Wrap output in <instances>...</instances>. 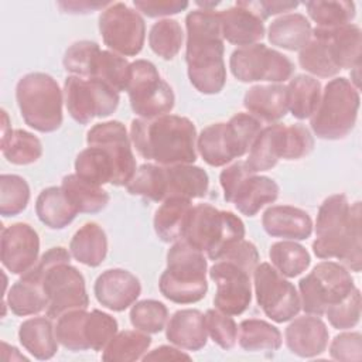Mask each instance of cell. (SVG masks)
<instances>
[{
  "label": "cell",
  "mask_w": 362,
  "mask_h": 362,
  "mask_svg": "<svg viewBox=\"0 0 362 362\" xmlns=\"http://www.w3.org/2000/svg\"><path fill=\"white\" fill-rule=\"evenodd\" d=\"M313 27L308 18L300 13H287L273 20L267 30V38L272 45L300 51L311 40Z\"/></svg>",
  "instance_id": "f546056e"
},
{
  "label": "cell",
  "mask_w": 362,
  "mask_h": 362,
  "mask_svg": "<svg viewBox=\"0 0 362 362\" xmlns=\"http://www.w3.org/2000/svg\"><path fill=\"white\" fill-rule=\"evenodd\" d=\"M286 124L272 123L267 127H262L260 133L255 139L247 160L245 161L247 168L257 174L269 171L286 156Z\"/></svg>",
  "instance_id": "cb8c5ba5"
},
{
  "label": "cell",
  "mask_w": 362,
  "mask_h": 362,
  "mask_svg": "<svg viewBox=\"0 0 362 362\" xmlns=\"http://www.w3.org/2000/svg\"><path fill=\"white\" fill-rule=\"evenodd\" d=\"M239 346L246 352L277 351L281 346V332L264 320H243L238 327Z\"/></svg>",
  "instance_id": "d590c367"
},
{
  "label": "cell",
  "mask_w": 362,
  "mask_h": 362,
  "mask_svg": "<svg viewBox=\"0 0 362 362\" xmlns=\"http://www.w3.org/2000/svg\"><path fill=\"white\" fill-rule=\"evenodd\" d=\"M13 314L27 317L38 314L48 307V298L41 284L18 279L8 290L4 300Z\"/></svg>",
  "instance_id": "74e56055"
},
{
  "label": "cell",
  "mask_w": 362,
  "mask_h": 362,
  "mask_svg": "<svg viewBox=\"0 0 362 362\" xmlns=\"http://www.w3.org/2000/svg\"><path fill=\"white\" fill-rule=\"evenodd\" d=\"M143 361H189L191 356L185 352L181 351V348H174L170 345H161L153 351H150L148 354H146L143 358Z\"/></svg>",
  "instance_id": "6125c7cd"
},
{
  "label": "cell",
  "mask_w": 362,
  "mask_h": 362,
  "mask_svg": "<svg viewBox=\"0 0 362 362\" xmlns=\"http://www.w3.org/2000/svg\"><path fill=\"white\" fill-rule=\"evenodd\" d=\"M232 75L240 82L280 83L291 78L294 64L281 52L264 44L236 48L229 58Z\"/></svg>",
  "instance_id": "7c38bea8"
},
{
  "label": "cell",
  "mask_w": 362,
  "mask_h": 362,
  "mask_svg": "<svg viewBox=\"0 0 362 362\" xmlns=\"http://www.w3.org/2000/svg\"><path fill=\"white\" fill-rule=\"evenodd\" d=\"M64 98L69 116L79 124H88L95 117H107L119 106L120 96L100 79L68 76L64 82Z\"/></svg>",
  "instance_id": "8fae6325"
},
{
  "label": "cell",
  "mask_w": 362,
  "mask_h": 362,
  "mask_svg": "<svg viewBox=\"0 0 362 362\" xmlns=\"http://www.w3.org/2000/svg\"><path fill=\"white\" fill-rule=\"evenodd\" d=\"M185 62L191 85L204 95L219 93L226 83L219 13L192 10L185 17Z\"/></svg>",
  "instance_id": "6da1fadb"
},
{
  "label": "cell",
  "mask_w": 362,
  "mask_h": 362,
  "mask_svg": "<svg viewBox=\"0 0 362 362\" xmlns=\"http://www.w3.org/2000/svg\"><path fill=\"white\" fill-rule=\"evenodd\" d=\"M359 92L344 76L331 79L324 90L317 110L310 117L314 134L322 140H339L346 137L355 127Z\"/></svg>",
  "instance_id": "ba28073f"
},
{
  "label": "cell",
  "mask_w": 362,
  "mask_h": 362,
  "mask_svg": "<svg viewBox=\"0 0 362 362\" xmlns=\"http://www.w3.org/2000/svg\"><path fill=\"white\" fill-rule=\"evenodd\" d=\"M355 290V283L345 266L324 260L298 281L301 308L310 315L321 317L325 310L344 300Z\"/></svg>",
  "instance_id": "9c48e42d"
},
{
  "label": "cell",
  "mask_w": 362,
  "mask_h": 362,
  "mask_svg": "<svg viewBox=\"0 0 362 362\" xmlns=\"http://www.w3.org/2000/svg\"><path fill=\"white\" fill-rule=\"evenodd\" d=\"M262 225L267 235L288 240H305L313 233L311 216L291 205L269 206L263 212Z\"/></svg>",
  "instance_id": "44dd1931"
},
{
  "label": "cell",
  "mask_w": 362,
  "mask_h": 362,
  "mask_svg": "<svg viewBox=\"0 0 362 362\" xmlns=\"http://www.w3.org/2000/svg\"><path fill=\"white\" fill-rule=\"evenodd\" d=\"M105 45L122 57L137 55L144 45L146 24L137 10L124 3H110L99 16Z\"/></svg>",
  "instance_id": "5bb4252c"
},
{
  "label": "cell",
  "mask_w": 362,
  "mask_h": 362,
  "mask_svg": "<svg viewBox=\"0 0 362 362\" xmlns=\"http://www.w3.org/2000/svg\"><path fill=\"white\" fill-rule=\"evenodd\" d=\"M42 287L48 298L45 314L51 320H57L72 310H86L89 305L85 279L69 262L49 267L44 276Z\"/></svg>",
  "instance_id": "9a60e30c"
},
{
  "label": "cell",
  "mask_w": 362,
  "mask_h": 362,
  "mask_svg": "<svg viewBox=\"0 0 362 362\" xmlns=\"http://www.w3.org/2000/svg\"><path fill=\"white\" fill-rule=\"evenodd\" d=\"M208 273L216 284L215 308L228 315L243 314L252 301L253 273L228 259L215 260Z\"/></svg>",
  "instance_id": "2e32d148"
},
{
  "label": "cell",
  "mask_w": 362,
  "mask_h": 362,
  "mask_svg": "<svg viewBox=\"0 0 362 362\" xmlns=\"http://www.w3.org/2000/svg\"><path fill=\"white\" fill-rule=\"evenodd\" d=\"M321 83L310 75H297L287 85L288 110L298 120L310 119L321 99Z\"/></svg>",
  "instance_id": "e575fe53"
},
{
  "label": "cell",
  "mask_w": 362,
  "mask_h": 362,
  "mask_svg": "<svg viewBox=\"0 0 362 362\" xmlns=\"http://www.w3.org/2000/svg\"><path fill=\"white\" fill-rule=\"evenodd\" d=\"M284 338L291 354L300 358H314L327 349L329 332L320 317L308 314L293 318L284 331Z\"/></svg>",
  "instance_id": "ffe728a7"
},
{
  "label": "cell",
  "mask_w": 362,
  "mask_h": 362,
  "mask_svg": "<svg viewBox=\"0 0 362 362\" xmlns=\"http://www.w3.org/2000/svg\"><path fill=\"white\" fill-rule=\"evenodd\" d=\"M205 327L212 341L225 351L232 349L238 339V325L232 315H228L216 308H211L204 314Z\"/></svg>",
  "instance_id": "f5cc1de1"
},
{
  "label": "cell",
  "mask_w": 362,
  "mask_h": 362,
  "mask_svg": "<svg viewBox=\"0 0 362 362\" xmlns=\"http://www.w3.org/2000/svg\"><path fill=\"white\" fill-rule=\"evenodd\" d=\"M280 194L279 184L266 175L250 173L238 185L230 204L246 216H255L264 205L273 204Z\"/></svg>",
  "instance_id": "4316f807"
},
{
  "label": "cell",
  "mask_w": 362,
  "mask_h": 362,
  "mask_svg": "<svg viewBox=\"0 0 362 362\" xmlns=\"http://www.w3.org/2000/svg\"><path fill=\"white\" fill-rule=\"evenodd\" d=\"M219 4V1H197V6H199L202 10H212Z\"/></svg>",
  "instance_id": "e7e4bbea"
},
{
  "label": "cell",
  "mask_w": 362,
  "mask_h": 362,
  "mask_svg": "<svg viewBox=\"0 0 362 362\" xmlns=\"http://www.w3.org/2000/svg\"><path fill=\"white\" fill-rule=\"evenodd\" d=\"M168 318L167 307L157 300L134 303L130 310L132 325L146 334H158L165 328Z\"/></svg>",
  "instance_id": "f907efd6"
},
{
  "label": "cell",
  "mask_w": 362,
  "mask_h": 362,
  "mask_svg": "<svg viewBox=\"0 0 362 362\" xmlns=\"http://www.w3.org/2000/svg\"><path fill=\"white\" fill-rule=\"evenodd\" d=\"M165 337L173 345L181 349H202L208 341L204 314L194 308L175 311L167 322Z\"/></svg>",
  "instance_id": "484cf974"
},
{
  "label": "cell",
  "mask_w": 362,
  "mask_h": 362,
  "mask_svg": "<svg viewBox=\"0 0 362 362\" xmlns=\"http://www.w3.org/2000/svg\"><path fill=\"white\" fill-rule=\"evenodd\" d=\"M110 1H89V0H74V1H58L57 6L62 13L68 14H88L96 10H105Z\"/></svg>",
  "instance_id": "94428289"
},
{
  "label": "cell",
  "mask_w": 362,
  "mask_h": 362,
  "mask_svg": "<svg viewBox=\"0 0 362 362\" xmlns=\"http://www.w3.org/2000/svg\"><path fill=\"white\" fill-rule=\"evenodd\" d=\"M298 64L304 71L318 78H331L339 72L332 61L325 38L314 31L307 45L300 49Z\"/></svg>",
  "instance_id": "7bdbcfd3"
},
{
  "label": "cell",
  "mask_w": 362,
  "mask_h": 362,
  "mask_svg": "<svg viewBox=\"0 0 362 362\" xmlns=\"http://www.w3.org/2000/svg\"><path fill=\"white\" fill-rule=\"evenodd\" d=\"M262 122L249 113H236L226 123H212L197 137V150L211 167H223L245 156L257 134Z\"/></svg>",
  "instance_id": "8992f818"
},
{
  "label": "cell",
  "mask_w": 362,
  "mask_h": 362,
  "mask_svg": "<svg viewBox=\"0 0 362 362\" xmlns=\"http://www.w3.org/2000/svg\"><path fill=\"white\" fill-rule=\"evenodd\" d=\"M272 266L284 277L293 279L305 272L311 263L308 250L296 240H280L270 246Z\"/></svg>",
  "instance_id": "ab89813d"
},
{
  "label": "cell",
  "mask_w": 362,
  "mask_h": 362,
  "mask_svg": "<svg viewBox=\"0 0 362 362\" xmlns=\"http://www.w3.org/2000/svg\"><path fill=\"white\" fill-rule=\"evenodd\" d=\"M16 100L23 120L41 133H52L62 124V90L48 74L31 72L20 78Z\"/></svg>",
  "instance_id": "52a82bcc"
},
{
  "label": "cell",
  "mask_w": 362,
  "mask_h": 362,
  "mask_svg": "<svg viewBox=\"0 0 362 362\" xmlns=\"http://www.w3.org/2000/svg\"><path fill=\"white\" fill-rule=\"evenodd\" d=\"M130 140L143 158L160 165L194 164L197 160V130L184 116L133 119Z\"/></svg>",
  "instance_id": "3957f363"
},
{
  "label": "cell",
  "mask_w": 362,
  "mask_h": 362,
  "mask_svg": "<svg viewBox=\"0 0 362 362\" xmlns=\"http://www.w3.org/2000/svg\"><path fill=\"white\" fill-rule=\"evenodd\" d=\"M236 4L249 8L257 14L263 21L270 16L283 14L298 7V1H272V0H259V1H236Z\"/></svg>",
  "instance_id": "91938a15"
},
{
  "label": "cell",
  "mask_w": 362,
  "mask_h": 362,
  "mask_svg": "<svg viewBox=\"0 0 362 362\" xmlns=\"http://www.w3.org/2000/svg\"><path fill=\"white\" fill-rule=\"evenodd\" d=\"M313 31L325 38L332 61L339 71L361 66L362 33L356 24H346L337 28L315 27Z\"/></svg>",
  "instance_id": "d4e9b609"
},
{
  "label": "cell",
  "mask_w": 362,
  "mask_h": 362,
  "mask_svg": "<svg viewBox=\"0 0 362 362\" xmlns=\"http://www.w3.org/2000/svg\"><path fill=\"white\" fill-rule=\"evenodd\" d=\"M100 48L95 41H76L65 51L62 64L66 72L74 76L90 79L95 76L96 62L100 55Z\"/></svg>",
  "instance_id": "7dc6e473"
},
{
  "label": "cell",
  "mask_w": 362,
  "mask_h": 362,
  "mask_svg": "<svg viewBox=\"0 0 362 362\" xmlns=\"http://www.w3.org/2000/svg\"><path fill=\"white\" fill-rule=\"evenodd\" d=\"M243 106L257 120L277 123L288 112L287 86L281 83L255 85L246 90Z\"/></svg>",
  "instance_id": "7402d4cb"
},
{
  "label": "cell",
  "mask_w": 362,
  "mask_h": 362,
  "mask_svg": "<svg viewBox=\"0 0 362 362\" xmlns=\"http://www.w3.org/2000/svg\"><path fill=\"white\" fill-rule=\"evenodd\" d=\"M192 209L191 199L167 198L157 208L153 219L157 236L165 243H174L182 238L189 212Z\"/></svg>",
  "instance_id": "4dcf8cb0"
},
{
  "label": "cell",
  "mask_w": 362,
  "mask_h": 362,
  "mask_svg": "<svg viewBox=\"0 0 362 362\" xmlns=\"http://www.w3.org/2000/svg\"><path fill=\"white\" fill-rule=\"evenodd\" d=\"M151 345L148 334L139 329L117 332L105 346L102 359L109 362H133L141 359Z\"/></svg>",
  "instance_id": "8d00e7d4"
},
{
  "label": "cell",
  "mask_w": 362,
  "mask_h": 362,
  "mask_svg": "<svg viewBox=\"0 0 362 362\" xmlns=\"http://www.w3.org/2000/svg\"><path fill=\"white\" fill-rule=\"evenodd\" d=\"M86 315V310H72L57 318L55 337L65 349L74 352L89 349L85 337Z\"/></svg>",
  "instance_id": "bcb514c9"
},
{
  "label": "cell",
  "mask_w": 362,
  "mask_h": 362,
  "mask_svg": "<svg viewBox=\"0 0 362 362\" xmlns=\"http://www.w3.org/2000/svg\"><path fill=\"white\" fill-rule=\"evenodd\" d=\"M314 148V139L310 130L300 124L286 127V156L284 160H300L308 156Z\"/></svg>",
  "instance_id": "11a10c76"
},
{
  "label": "cell",
  "mask_w": 362,
  "mask_h": 362,
  "mask_svg": "<svg viewBox=\"0 0 362 362\" xmlns=\"http://www.w3.org/2000/svg\"><path fill=\"white\" fill-rule=\"evenodd\" d=\"M206 270L204 253L180 239L167 252V267L158 280L160 293L175 304L198 303L208 291Z\"/></svg>",
  "instance_id": "277c9868"
},
{
  "label": "cell",
  "mask_w": 362,
  "mask_h": 362,
  "mask_svg": "<svg viewBox=\"0 0 362 362\" xmlns=\"http://www.w3.org/2000/svg\"><path fill=\"white\" fill-rule=\"evenodd\" d=\"M132 195L143 197L154 202L165 199V171L160 164H141L132 180L124 185Z\"/></svg>",
  "instance_id": "b9f144b4"
},
{
  "label": "cell",
  "mask_w": 362,
  "mask_h": 362,
  "mask_svg": "<svg viewBox=\"0 0 362 362\" xmlns=\"http://www.w3.org/2000/svg\"><path fill=\"white\" fill-rule=\"evenodd\" d=\"M75 174L92 184L103 185L113 181V164L106 151L98 146H89L75 158Z\"/></svg>",
  "instance_id": "60d3db41"
},
{
  "label": "cell",
  "mask_w": 362,
  "mask_h": 362,
  "mask_svg": "<svg viewBox=\"0 0 362 362\" xmlns=\"http://www.w3.org/2000/svg\"><path fill=\"white\" fill-rule=\"evenodd\" d=\"M252 171L247 168L245 161H236V163L228 165L226 168H223L221 171L219 182H221V187L223 189V199L226 202L232 201V197H233L238 185Z\"/></svg>",
  "instance_id": "680465c9"
},
{
  "label": "cell",
  "mask_w": 362,
  "mask_h": 362,
  "mask_svg": "<svg viewBox=\"0 0 362 362\" xmlns=\"http://www.w3.org/2000/svg\"><path fill=\"white\" fill-rule=\"evenodd\" d=\"M117 334V321L107 313L92 310L86 315L85 337L89 349L103 351L110 339Z\"/></svg>",
  "instance_id": "816d5d0a"
},
{
  "label": "cell",
  "mask_w": 362,
  "mask_h": 362,
  "mask_svg": "<svg viewBox=\"0 0 362 362\" xmlns=\"http://www.w3.org/2000/svg\"><path fill=\"white\" fill-rule=\"evenodd\" d=\"M21 346L35 359H51L58 351L55 328L48 317H34L25 320L18 328Z\"/></svg>",
  "instance_id": "f1b7e54d"
},
{
  "label": "cell",
  "mask_w": 362,
  "mask_h": 362,
  "mask_svg": "<svg viewBox=\"0 0 362 362\" xmlns=\"http://www.w3.org/2000/svg\"><path fill=\"white\" fill-rule=\"evenodd\" d=\"M133 6L141 14L156 18L178 14L188 8L189 3L182 0H134Z\"/></svg>",
  "instance_id": "6f0895ef"
},
{
  "label": "cell",
  "mask_w": 362,
  "mask_h": 362,
  "mask_svg": "<svg viewBox=\"0 0 362 362\" xmlns=\"http://www.w3.org/2000/svg\"><path fill=\"white\" fill-rule=\"evenodd\" d=\"M257 304L274 322H287L301 310L300 296L293 283L281 276L270 263H259L253 272Z\"/></svg>",
  "instance_id": "4fadbf2b"
},
{
  "label": "cell",
  "mask_w": 362,
  "mask_h": 362,
  "mask_svg": "<svg viewBox=\"0 0 362 362\" xmlns=\"http://www.w3.org/2000/svg\"><path fill=\"white\" fill-rule=\"evenodd\" d=\"M40 238L33 226L17 222L1 228L0 260L11 274H24L38 260Z\"/></svg>",
  "instance_id": "ac0fdd59"
},
{
  "label": "cell",
  "mask_w": 362,
  "mask_h": 362,
  "mask_svg": "<svg viewBox=\"0 0 362 362\" xmlns=\"http://www.w3.org/2000/svg\"><path fill=\"white\" fill-rule=\"evenodd\" d=\"M313 252L318 259H337L359 273L362 267L361 202L349 204L346 195L334 194L324 199L315 221Z\"/></svg>",
  "instance_id": "7a4b0ae2"
},
{
  "label": "cell",
  "mask_w": 362,
  "mask_h": 362,
  "mask_svg": "<svg viewBox=\"0 0 362 362\" xmlns=\"http://www.w3.org/2000/svg\"><path fill=\"white\" fill-rule=\"evenodd\" d=\"M1 117H3L1 137H4V136H7V134L11 132V127H10V122H8V116H7V112H6V110H1Z\"/></svg>",
  "instance_id": "be15d7a7"
},
{
  "label": "cell",
  "mask_w": 362,
  "mask_h": 362,
  "mask_svg": "<svg viewBox=\"0 0 362 362\" xmlns=\"http://www.w3.org/2000/svg\"><path fill=\"white\" fill-rule=\"evenodd\" d=\"M35 214L49 229H64L79 212L71 204L62 187H48L37 197Z\"/></svg>",
  "instance_id": "d6a6232c"
},
{
  "label": "cell",
  "mask_w": 362,
  "mask_h": 362,
  "mask_svg": "<svg viewBox=\"0 0 362 362\" xmlns=\"http://www.w3.org/2000/svg\"><path fill=\"white\" fill-rule=\"evenodd\" d=\"M0 148L3 157L16 165H28L35 163L42 154V144L33 133L16 129L1 137Z\"/></svg>",
  "instance_id": "f35d334b"
},
{
  "label": "cell",
  "mask_w": 362,
  "mask_h": 362,
  "mask_svg": "<svg viewBox=\"0 0 362 362\" xmlns=\"http://www.w3.org/2000/svg\"><path fill=\"white\" fill-rule=\"evenodd\" d=\"M30 201V187L27 181L16 174L0 175V214L16 216L21 214Z\"/></svg>",
  "instance_id": "c3c4849f"
},
{
  "label": "cell",
  "mask_w": 362,
  "mask_h": 362,
  "mask_svg": "<svg viewBox=\"0 0 362 362\" xmlns=\"http://www.w3.org/2000/svg\"><path fill=\"white\" fill-rule=\"evenodd\" d=\"M130 141L124 124L119 120L98 123L86 133L88 146H98L109 156L115 171L112 181L115 187L126 185L137 170Z\"/></svg>",
  "instance_id": "e0dca14e"
},
{
  "label": "cell",
  "mask_w": 362,
  "mask_h": 362,
  "mask_svg": "<svg viewBox=\"0 0 362 362\" xmlns=\"http://www.w3.org/2000/svg\"><path fill=\"white\" fill-rule=\"evenodd\" d=\"M219 20L223 40L233 45H253L264 37L263 20L239 4L221 11Z\"/></svg>",
  "instance_id": "603a6c76"
},
{
  "label": "cell",
  "mask_w": 362,
  "mask_h": 362,
  "mask_svg": "<svg viewBox=\"0 0 362 362\" xmlns=\"http://www.w3.org/2000/svg\"><path fill=\"white\" fill-rule=\"evenodd\" d=\"M184 33L177 20L163 18L153 24L148 33V45L151 51L165 61L175 58L182 47Z\"/></svg>",
  "instance_id": "f6af8a7d"
},
{
  "label": "cell",
  "mask_w": 362,
  "mask_h": 362,
  "mask_svg": "<svg viewBox=\"0 0 362 362\" xmlns=\"http://www.w3.org/2000/svg\"><path fill=\"white\" fill-rule=\"evenodd\" d=\"M245 232V223L233 212L198 204L189 212L181 239L215 262L233 243L242 240Z\"/></svg>",
  "instance_id": "5b68a950"
},
{
  "label": "cell",
  "mask_w": 362,
  "mask_h": 362,
  "mask_svg": "<svg viewBox=\"0 0 362 362\" xmlns=\"http://www.w3.org/2000/svg\"><path fill=\"white\" fill-rule=\"evenodd\" d=\"M308 17L317 24L318 28H337L351 24L355 18L354 1H305Z\"/></svg>",
  "instance_id": "ee69618b"
},
{
  "label": "cell",
  "mask_w": 362,
  "mask_h": 362,
  "mask_svg": "<svg viewBox=\"0 0 362 362\" xmlns=\"http://www.w3.org/2000/svg\"><path fill=\"white\" fill-rule=\"evenodd\" d=\"M61 187L71 204L82 214H98L107 206L110 199L102 185L85 181L76 174L65 175Z\"/></svg>",
  "instance_id": "836d02e7"
},
{
  "label": "cell",
  "mask_w": 362,
  "mask_h": 362,
  "mask_svg": "<svg viewBox=\"0 0 362 362\" xmlns=\"http://www.w3.org/2000/svg\"><path fill=\"white\" fill-rule=\"evenodd\" d=\"M127 95L132 110L143 119L168 115L175 103L173 88L161 78L156 65L147 59L130 64Z\"/></svg>",
  "instance_id": "30bf717a"
},
{
  "label": "cell",
  "mask_w": 362,
  "mask_h": 362,
  "mask_svg": "<svg viewBox=\"0 0 362 362\" xmlns=\"http://www.w3.org/2000/svg\"><path fill=\"white\" fill-rule=\"evenodd\" d=\"M332 359L342 362H359L362 358V335L359 332H342L337 335L331 345Z\"/></svg>",
  "instance_id": "9f6ffc18"
},
{
  "label": "cell",
  "mask_w": 362,
  "mask_h": 362,
  "mask_svg": "<svg viewBox=\"0 0 362 362\" xmlns=\"http://www.w3.org/2000/svg\"><path fill=\"white\" fill-rule=\"evenodd\" d=\"M324 314L337 329L354 328L361 320V291L355 287L344 300L329 305Z\"/></svg>",
  "instance_id": "db71d44e"
},
{
  "label": "cell",
  "mask_w": 362,
  "mask_h": 362,
  "mask_svg": "<svg viewBox=\"0 0 362 362\" xmlns=\"http://www.w3.org/2000/svg\"><path fill=\"white\" fill-rule=\"evenodd\" d=\"M93 293L105 308L120 313L136 303L141 293V284L129 270L109 269L96 279Z\"/></svg>",
  "instance_id": "d6986e66"
},
{
  "label": "cell",
  "mask_w": 362,
  "mask_h": 362,
  "mask_svg": "<svg viewBox=\"0 0 362 362\" xmlns=\"http://www.w3.org/2000/svg\"><path fill=\"white\" fill-rule=\"evenodd\" d=\"M69 252L75 260L85 266L102 264L107 255V238L102 226L96 222L82 225L69 242Z\"/></svg>",
  "instance_id": "1f68e13d"
},
{
  "label": "cell",
  "mask_w": 362,
  "mask_h": 362,
  "mask_svg": "<svg viewBox=\"0 0 362 362\" xmlns=\"http://www.w3.org/2000/svg\"><path fill=\"white\" fill-rule=\"evenodd\" d=\"M165 171V199L204 198L209 188V177L206 171L192 164L164 165Z\"/></svg>",
  "instance_id": "83f0119b"
},
{
  "label": "cell",
  "mask_w": 362,
  "mask_h": 362,
  "mask_svg": "<svg viewBox=\"0 0 362 362\" xmlns=\"http://www.w3.org/2000/svg\"><path fill=\"white\" fill-rule=\"evenodd\" d=\"M93 78L107 83L116 92L126 90L130 79V62L113 51H100Z\"/></svg>",
  "instance_id": "681fc988"
}]
</instances>
